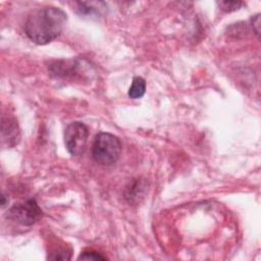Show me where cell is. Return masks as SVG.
Instances as JSON below:
<instances>
[{"label": "cell", "instance_id": "obj_6", "mask_svg": "<svg viewBox=\"0 0 261 261\" xmlns=\"http://www.w3.org/2000/svg\"><path fill=\"white\" fill-rule=\"evenodd\" d=\"M77 65L75 60H58L49 67L52 75L56 77L68 79L77 74Z\"/></svg>", "mask_w": 261, "mask_h": 261}, {"label": "cell", "instance_id": "obj_5", "mask_svg": "<svg viewBox=\"0 0 261 261\" xmlns=\"http://www.w3.org/2000/svg\"><path fill=\"white\" fill-rule=\"evenodd\" d=\"M2 143L6 144L8 148H12L18 144L20 139V132L17 121L12 117H3L1 126Z\"/></svg>", "mask_w": 261, "mask_h": 261}, {"label": "cell", "instance_id": "obj_2", "mask_svg": "<svg viewBox=\"0 0 261 261\" xmlns=\"http://www.w3.org/2000/svg\"><path fill=\"white\" fill-rule=\"evenodd\" d=\"M121 143L120 140L109 133H99L94 140L92 146V156L94 160L105 166L114 164L120 156Z\"/></svg>", "mask_w": 261, "mask_h": 261}, {"label": "cell", "instance_id": "obj_4", "mask_svg": "<svg viewBox=\"0 0 261 261\" xmlns=\"http://www.w3.org/2000/svg\"><path fill=\"white\" fill-rule=\"evenodd\" d=\"M7 216L22 225H32L42 218L43 211L37 201L31 198L25 202L13 205L9 209Z\"/></svg>", "mask_w": 261, "mask_h": 261}, {"label": "cell", "instance_id": "obj_8", "mask_svg": "<svg viewBox=\"0 0 261 261\" xmlns=\"http://www.w3.org/2000/svg\"><path fill=\"white\" fill-rule=\"evenodd\" d=\"M146 92V82L141 76H135L128 89V96L132 99H139L144 96Z\"/></svg>", "mask_w": 261, "mask_h": 261}, {"label": "cell", "instance_id": "obj_7", "mask_svg": "<svg viewBox=\"0 0 261 261\" xmlns=\"http://www.w3.org/2000/svg\"><path fill=\"white\" fill-rule=\"evenodd\" d=\"M147 191V184L145 180L137 179L129 187L126 188L124 197L128 203H139L144 198Z\"/></svg>", "mask_w": 261, "mask_h": 261}, {"label": "cell", "instance_id": "obj_9", "mask_svg": "<svg viewBox=\"0 0 261 261\" xmlns=\"http://www.w3.org/2000/svg\"><path fill=\"white\" fill-rule=\"evenodd\" d=\"M217 4L221 8V10L226 12H231L240 9L244 3L241 1H220V2H217Z\"/></svg>", "mask_w": 261, "mask_h": 261}, {"label": "cell", "instance_id": "obj_1", "mask_svg": "<svg viewBox=\"0 0 261 261\" xmlns=\"http://www.w3.org/2000/svg\"><path fill=\"white\" fill-rule=\"evenodd\" d=\"M66 21L67 15L61 8L43 6L29 14L24 23V32L34 43L46 45L60 36Z\"/></svg>", "mask_w": 261, "mask_h": 261}, {"label": "cell", "instance_id": "obj_3", "mask_svg": "<svg viewBox=\"0 0 261 261\" xmlns=\"http://www.w3.org/2000/svg\"><path fill=\"white\" fill-rule=\"evenodd\" d=\"M89 137L87 125L81 121L70 122L64 130V144L66 150L72 156H81L84 154Z\"/></svg>", "mask_w": 261, "mask_h": 261}, {"label": "cell", "instance_id": "obj_12", "mask_svg": "<svg viewBox=\"0 0 261 261\" xmlns=\"http://www.w3.org/2000/svg\"><path fill=\"white\" fill-rule=\"evenodd\" d=\"M7 203H8V199H6V196L4 194H2V196H1V206L4 207Z\"/></svg>", "mask_w": 261, "mask_h": 261}, {"label": "cell", "instance_id": "obj_11", "mask_svg": "<svg viewBox=\"0 0 261 261\" xmlns=\"http://www.w3.org/2000/svg\"><path fill=\"white\" fill-rule=\"evenodd\" d=\"M252 28H253V31H254V33L257 35V36H259V32H260V15L259 14H257V15H255L252 19Z\"/></svg>", "mask_w": 261, "mask_h": 261}, {"label": "cell", "instance_id": "obj_10", "mask_svg": "<svg viewBox=\"0 0 261 261\" xmlns=\"http://www.w3.org/2000/svg\"><path fill=\"white\" fill-rule=\"evenodd\" d=\"M79 259L81 260H104V259H106V257L105 256H103V255H101L100 253H98V252H96V251H93V250H86V251H84L81 255H80V257H79Z\"/></svg>", "mask_w": 261, "mask_h": 261}]
</instances>
